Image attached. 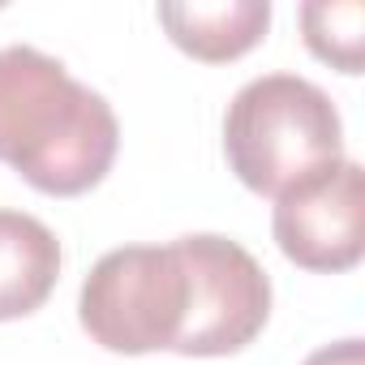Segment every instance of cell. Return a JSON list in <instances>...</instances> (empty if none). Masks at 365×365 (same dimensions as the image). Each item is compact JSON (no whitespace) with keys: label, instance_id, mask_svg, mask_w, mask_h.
I'll use <instances>...</instances> for the list:
<instances>
[{"label":"cell","instance_id":"1","mask_svg":"<svg viewBox=\"0 0 365 365\" xmlns=\"http://www.w3.org/2000/svg\"><path fill=\"white\" fill-rule=\"evenodd\" d=\"M116 150L120 120L99 91L31 43L0 48V163L39 194L78 198L112 172Z\"/></svg>","mask_w":365,"mask_h":365},{"label":"cell","instance_id":"2","mask_svg":"<svg viewBox=\"0 0 365 365\" xmlns=\"http://www.w3.org/2000/svg\"><path fill=\"white\" fill-rule=\"evenodd\" d=\"M224 155L250 194L279 198L309 172L344 159L339 108L309 78L262 73L224 112Z\"/></svg>","mask_w":365,"mask_h":365},{"label":"cell","instance_id":"3","mask_svg":"<svg viewBox=\"0 0 365 365\" xmlns=\"http://www.w3.org/2000/svg\"><path fill=\"white\" fill-rule=\"evenodd\" d=\"M190 314V275L172 245L108 250L78 292L82 331L120 356L172 352Z\"/></svg>","mask_w":365,"mask_h":365},{"label":"cell","instance_id":"4","mask_svg":"<svg viewBox=\"0 0 365 365\" xmlns=\"http://www.w3.org/2000/svg\"><path fill=\"white\" fill-rule=\"evenodd\" d=\"M190 275V314L176 356H232L250 348L271 318V279L262 262L220 232L176 237Z\"/></svg>","mask_w":365,"mask_h":365},{"label":"cell","instance_id":"5","mask_svg":"<svg viewBox=\"0 0 365 365\" xmlns=\"http://www.w3.org/2000/svg\"><path fill=\"white\" fill-rule=\"evenodd\" d=\"M275 245L288 262L318 275L352 271L365 254V172L356 159L327 163L288 185L271 211Z\"/></svg>","mask_w":365,"mask_h":365},{"label":"cell","instance_id":"6","mask_svg":"<svg viewBox=\"0 0 365 365\" xmlns=\"http://www.w3.org/2000/svg\"><path fill=\"white\" fill-rule=\"evenodd\" d=\"M61 241L43 220L0 211V322L43 309L61 279Z\"/></svg>","mask_w":365,"mask_h":365},{"label":"cell","instance_id":"7","mask_svg":"<svg viewBox=\"0 0 365 365\" xmlns=\"http://www.w3.org/2000/svg\"><path fill=\"white\" fill-rule=\"evenodd\" d=\"M159 26L168 39L207 65L237 61L267 39L271 5L267 0H215V5H159Z\"/></svg>","mask_w":365,"mask_h":365},{"label":"cell","instance_id":"8","mask_svg":"<svg viewBox=\"0 0 365 365\" xmlns=\"http://www.w3.org/2000/svg\"><path fill=\"white\" fill-rule=\"evenodd\" d=\"M301 35L305 48L339 69V73H361L365 65V5L361 0H309L301 5Z\"/></svg>","mask_w":365,"mask_h":365},{"label":"cell","instance_id":"9","mask_svg":"<svg viewBox=\"0 0 365 365\" xmlns=\"http://www.w3.org/2000/svg\"><path fill=\"white\" fill-rule=\"evenodd\" d=\"M301 365H365V348H361V339H339V344L309 352Z\"/></svg>","mask_w":365,"mask_h":365}]
</instances>
